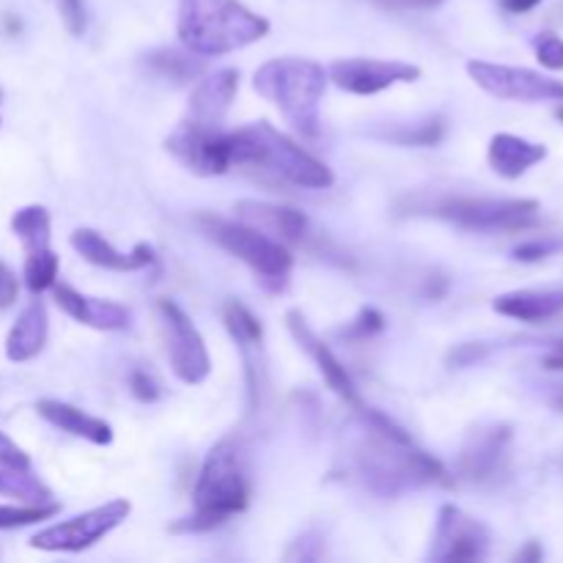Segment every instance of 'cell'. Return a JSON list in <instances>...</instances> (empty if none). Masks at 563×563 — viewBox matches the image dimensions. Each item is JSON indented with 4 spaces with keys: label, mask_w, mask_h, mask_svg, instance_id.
Segmentation results:
<instances>
[{
    "label": "cell",
    "mask_w": 563,
    "mask_h": 563,
    "mask_svg": "<svg viewBox=\"0 0 563 563\" xmlns=\"http://www.w3.org/2000/svg\"><path fill=\"white\" fill-rule=\"evenodd\" d=\"M352 467L363 487L394 498L427 484H449V473L434 456L418 449L410 434L383 412L357 410V434L352 440Z\"/></svg>",
    "instance_id": "1"
},
{
    "label": "cell",
    "mask_w": 563,
    "mask_h": 563,
    "mask_svg": "<svg viewBox=\"0 0 563 563\" xmlns=\"http://www.w3.org/2000/svg\"><path fill=\"white\" fill-rule=\"evenodd\" d=\"M251 500V471L245 449L236 438H225L203 460L192 489V515L168 528L170 533H207L247 509Z\"/></svg>",
    "instance_id": "2"
},
{
    "label": "cell",
    "mask_w": 563,
    "mask_h": 563,
    "mask_svg": "<svg viewBox=\"0 0 563 563\" xmlns=\"http://www.w3.org/2000/svg\"><path fill=\"white\" fill-rule=\"evenodd\" d=\"M176 33L181 47L209 58L262 42L269 33V20L240 0H179Z\"/></svg>",
    "instance_id": "3"
},
{
    "label": "cell",
    "mask_w": 563,
    "mask_h": 563,
    "mask_svg": "<svg viewBox=\"0 0 563 563\" xmlns=\"http://www.w3.org/2000/svg\"><path fill=\"white\" fill-rule=\"evenodd\" d=\"M229 154L231 165L236 163L245 168L264 170L286 185L306 187V190H328L335 181L333 170L322 159L308 154L267 121H256V124L229 132Z\"/></svg>",
    "instance_id": "4"
},
{
    "label": "cell",
    "mask_w": 563,
    "mask_h": 563,
    "mask_svg": "<svg viewBox=\"0 0 563 563\" xmlns=\"http://www.w3.org/2000/svg\"><path fill=\"white\" fill-rule=\"evenodd\" d=\"M253 88L280 110L300 135H319V104L328 88V71L311 58H273L258 66Z\"/></svg>",
    "instance_id": "5"
},
{
    "label": "cell",
    "mask_w": 563,
    "mask_h": 563,
    "mask_svg": "<svg viewBox=\"0 0 563 563\" xmlns=\"http://www.w3.org/2000/svg\"><path fill=\"white\" fill-rule=\"evenodd\" d=\"M198 223H201L203 234L214 245H220L225 253L245 262L253 273L262 275V280H267V284H284L289 278L291 267H295V256H291L289 245L273 240L269 234L242 223V220L234 223V220L214 218V214H201Z\"/></svg>",
    "instance_id": "6"
},
{
    "label": "cell",
    "mask_w": 563,
    "mask_h": 563,
    "mask_svg": "<svg viewBox=\"0 0 563 563\" xmlns=\"http://www.w3.org/2000/svg\"><path fill=\"white\" fill-rule=\"evenodd\" d=\"M429 214L471 231H526L539 220L533 198H443Z\"/></svg>",
    "instance_id": "7"
},
{
    "label": "cell",
    "mask_w": 563,
    "mask_h": 563,
    "mask_svg": "<svg viewBox=\"0 0 563 563\" xmlns=\"http://www.w3.org/2000/svg\"><path fill=\"white\" fill-rule=\"evenodd\" d=\"M130 500H108L104 506H97V509L82 511L71 520L55 522V526L38 531L31 539V548L44 550V553H82V550L102 542L110 531H115L130 517Z\"/></svg>",
    "instance_id": "8"
},
{
    "label": "cell",
    "mask_w": 563,
    "mask_h": 563,
    "mask_svg": "<svg viewBox=\"0 0 563 563\" xmlns=\"http://www.w3.org/2000/svg\"><path fill=\"white\" fill-rule=\"evenodd\" d=\"M157 317L159 330H163L165 355H168L174 374L181 383L201 385L212 374V361H209L207 344H203L198 328L174 300H159Z\"/></svg>",
    "instance_id": "9"
},
{
    "label": "cell",
    "mask_w": 563,
    "mask_h": 563,
    "mask_svg": "<svg viewBox=\"0 0 563 563\" xmlns=\"http://www.w3.org/2000/svg\"><path fill=\"white\" fill-rule=\"evenodd\" d=\"M467 75L476 80L478 88L498 99H509V102H563V82L542 75V71L471 60Z\"/></svg>",
    "instance_id": "10"
},
{
    "label": "cell",
    "mask_w": 563,
    "mask_h": 563,
    "mask_svg": "<svg viewBox=\"0 0 563 563\" xmlns=\"http://www.w3.org/2000/svg\"><path fill=\"white\" fill-rule=\"evenodd\" d=\"M165 148L198 176H220L231 168L229 132L220 126H203L181 119L176 130L165 137Z\"/></svg>",
    "instance_id": "11"
},
{
    "label": "cell",
    "mask_w": 563,
    "mask_h": 563,
    "mask_svg": "<svg viewBox=\"0 0 563 563\" xmlns=\"http://www.w3.org/2000/svg\"><path fill=\"white\" fill-rule=\"evenodd\" d=\"M418 77H421V66L379 58H341L328 69V80L355 97H372L399 82H416Z\"/></svg>",
    "instance_id": "12"
},
{
    "label": "cell",
    "mask_w": 563,
    "mask_h": 563,
    "mask_svg": "<svg viewBox=\"0 0 563 563\" xmlns=\"http://www.w3.org/2000/svg\"><path fill=\"white\" fill-rule=\"evenodd\" d=\"M489 550V528L484 522L473 520L456 506L445 504L438 515V526H434L432 550L429 559L432 561H482L487 559Z\"/></svg>",
    "instance_id": "13"
},
{
    "label": "cell",
    "mask_w": 563,
    "mask_h": 563,
    "mask_svg": "<svg viewBox=\"0 0 563 563\" xmlns=\"http://www.w3.org/2000/svg\"><path fill=\"white\" fill-rule=\"evenodd\" d=\"M515 432L506 423L482 427L467 438L460 454V473L467 482L489 484L498 482L509 465V445Z\"/></svg>",
    "instance_id": "14"
},
{
    "label": "cell",
    "mask_w": 563,
    "mask_h": 563,
    "mask_svg": "<svg viewBox=\"0 0 563 563\" xmlns=\"http://www.w3.org/2000/svg\"><path fill=\"white\" fill-rule=\"evenodd\" d=\"M286 328H289V333L295 335V341L300 344V350L308 352V357H311L313 363H317L319 374L324 377V383H328V388L333 390V394H339L341 399L346 401V405L352 407V410H366V401H363L361 390L355 388V383H352L350 372H346V366H341L339 357L333 355V350H330L328 344H324L322 339H319L317 333H313L311 328H308V322L302 319L300 311H289L286 313Z\"/></svg>",
    "instance_id": "15"
},
{
    "label": "cell",
    "mask_w": 563,
    "mask_h": 563,
    "mask_svg": "<svg viewBox=\"0 0 563 563\" xmlns=\"http://www.w3.org/2000/svg\"><path fill=\"white\" fill-rule=\"evenodd\" d=\"M236 88H240V75L234 69H218L212 75L201 77L190 93L185 119L223 130V119L229 113L231 102H234Z\"/></svg>",
    "instance_id": "16"
},
{
    "label": "cell",
    "mask_w": 563,
    "mask_h": 563,
    "mask_svg": "<svg viewBox=\"0 0 563 563\" xmlns=\"http://www.w3.org/2000/svg\"><path fill=\"white\" fill-rule=\"evenodd\" d=\"M69 242L86 262L97 264V267L102 269H113V273H137V269H146L157 262L154 247L146 245V242L135 245V251L121 253L119 247L110 245V242L93 229H77Z\"/></svg>",
    "instance_id": "17"
},
{
    "label": "cell",
    "mask_w": 563,
    "mask_h": 563,
    "mask_svg": "<svg viewBox=\"0 0 563 563\" xmlns=\"http://www.w3.org/2000/svg\"><path fill=\"white\" fill-rule=\"evenodd\" d=\"M236 220L264 231V234L284 242V245L302 242V236L308 231V218L300 209L278 207V203L267 201H240L236 203Z\"/></svg>",
    "instance_id": "18"
},
{
    "label": "cell",
    "mask_w": 563,
    "mask_h": 563,
    "mask_svg": "<svg viewBox=\"0 0 563 563\" xmlns=\"http://www.w3.org/2000/svg\"><path fill=\"white\" fill-rule=\"evenodd\" d=\"M55 302H58L60 311L66 317H71L75 322L88 324V328L97 330H126L130 328V311L124 306L113 300H99V297H86L80 291H75L71 286L55 284L53 286Z\"/></svg>",
    "instance_id": "19"
},
{
    "label": "cell",
    "mask_w": 563,
    "mask_h": 563,
    "mask_svg": "<svg viewBox=\"0 0 563 563\" xmlns=\"http://www.w3.org/2000/svg\"><path fill=\"white\" fill-rule=\"evenodd\" d=\"M544 157H548V146L526 141L520 135H511V132H498L487 148L489 168L498 176H504V179H520L522 174H528Z\"/></svg>",
    "instance_id": "20"
},
{
    "label": "cell",
    "mask_w": 563,
    "mask_h": 563,
    "mask_svg": "<svg viewBox=\"0 0 563 563\" xmlns=\"http://www.w3.org/2000/svg\"><path fill=\"white\" fill-rule=\"evenodd\" d=\"M495 311L517 322L542 324L563 313V289H517L495 297Z\"/></svg>",
    "instance_id": "21"
},
{
    "label": "cell",
    "mask_w": 563,
    "mask_h": 563,
    "mask_svg": "<svg viewBox=\"0 0 563 563\" xmlns=\"http://www.w3.org/2000/svg\"><path fill=\"white\" fill-rule=\"evenodd\" d=\"M36 412L47 423H53L60 432L71 434V438L88 440L93 445H110L113 443V427L108 421L97 416H88V412L77 410V407L66 405L58 399H42L36 405Z\"/></svg>",
    "instance_id": "22"
},
{
    "label": "cell",
    "mask_w": 563,
    "mask_h": 563,
    "mask_svg": "<svg viewBox=\"0 0 563 563\" xmlns=\"http://www.w3.org/2000/svg\"><path fill=\"white\" fill-rule=\"evenodd\" d=\"M49 322H47V308L42 300H33L22 308L16 317L14 328L5 335V357L11 363H27L44 350L47 344Z\"/></svg>",
    "instance_id": "23"
},
{
    "label": "cell",
    "mask_w": 563,
    "mask_h": 563,
    "mask_svg": "<svg viewBox=\"0 0 563 563\" xmlns=\"http://www.w3.org/2000/svg\"><path fill=\"white\" fill-rule=\"evenodd\" d=\"M148 69L157 71L159 77L174 82H192L203 75L207 64H203V55L192 53V49H179V47H159L154 53L146 55Z\"/></svg>",
    "instance_id": "24"
},
{
    "label": "cell",
    "mask_w": 563,
    "mask_h": 563,
    "mask_svg": "<svg viewBox=\"0 0 563 563\" xmlns=\"http://www.w3.org/2000/svg\"><path fill=\"white\" fill-rule=\"evenodd\" d=\"M11 231H14L16 240L22 242L25 253L47 251L53 220H49L47 209L38 207V203H31V207H22L20 212H14V218H11Z\"/></svg>",
    "instance_id": "25"
},
{
    "label": "cell",
    "mask_w": 563,
    "mask_h": 563,
    "mask_svg": "<svg viewBox=\"0 0 563 563\" xmlns=\"http://www.w3.org/2000/svg\"><path fill=\"white\" fill-rule=\"evenodd\" d=\"M0 495L20 504H47L53 498L47 487L31 473V467H14L0 462Z\"/></svg>",
    "instance_id": "26"
},
{
    "label": "cell",
    "mask_w": 563,
    "mask_h": 563,
    "mask_svg": "<svg viewBox=\"0 0 563 563\" xmlns=\"http://www.w3.org/2000/svg\"><path fill=\"white\" fill-rule=\"evenodd\" d=\"M58 256L53 253V247L38 253H25V269H22V278L25 286L33 295H42V291L53 289L55 280H58Z\"/></svg>",
    "instance_id": "27"
},
{
    "label": "cell",
    "mask_w": 563,
    "mask_h": 563,
    "mask_svg": "<svg viewBox=\"0 0 563 563\" xmlns=\"http://www.w3.org/2000/svg\"><path fill=\"white\" fill-rule=\"evenodd\" d=\"M223 319H225V328L231 330L234 341H240V346H258L264 339V328L251 311H247L242 302L231 300L225 302L223 308Z\"/></svg>",
    "instance_id": "28"
},
{
    "label": "cell",
    "mask_w": 563,
    "mask_h": 563,
    "mask_svg": "<svg viewBox=\"0 0 563 563\" xmlns=\"http://www.w3.org/2000/svg\"><path fill=\"white\" fill-rule=\"evenodd\" d=\"M60 511L58 504H22V506H0V531H14V528L36 526V522L49 520Z\"/></svg>",
    "instance_id": "29"
},
{
    "label": "cell",
    "mask_w": 563,
    "mask_h": 563,
    "mask_svg": "<svg viewBox=\"0 0 563 563\" xmlns=\"http://www.w3.org/2000/svg\"><path fill=\"white\" fill-rule=\"evenodd\" d=\"M445 124L440 115H429L427 121L416 126H405V130H394L388 132L390 141L401 143V146H434V143L443 137Z\"/></svg>",
    "instance_id": "30"
},
{
    "label": "cell",
    "mask_w": 563,
    "mask_h": 563,
    "mask_svg": "<svg viewBox=\"0 0 563 563\" xmlns=\"http://www.w3.org/2000/svg\"><path fill=\"white\" fill-rule=\"evenodd\" d=\"M533 49H537V58L544 69L550 71H563V38L555 33H539L533 38Z\"/></svg>",
    "instance_id": "31"
},
{
    "label": "cell",
    "mask_w": 563,
    "mask_h": 563,
    "mask_svg": "<svg viewBox=\"0 0 563 563\" xmlns=\"http://www.w3.org/2000/svg\"><path fill=\"white\" fill-rule=\"evenodd\" d=\"M561 245L563 242L553 240V236H537V240H528V242H522V245H517L511 256L522 264H533V262H542V258L553 256Z\"/></svg>",
    "instance_id": "32"
},
{
    "label": "cell",
    "mask_w": 563,
    "mask_h": 563,
    "mask_svg": "<svg viewBox=\"0 0 563 563\" xmlns=\"http://www.w3.org/2000/svg\"><path fill=\"white\" fill-rule=\"evenodd\" d=\"M55 9H58L60 22H64V27L71 36H82L86 33L88 16L82 0H55Z\"/></svg>",
    "instance_id": "33"
},
{
    "label": "cell",
    "mask_w": 563,
    "mask_h": 563,
    "mask_svg": "<svg viewBox=\"0 0 563 563\" xmlns=\"http://www.w3.org/2000/svg\"><path fill=\"white\" fill-rule=\"evenodd\" d=\"M383 328H385L383 313H379L377 308H363V311L357 313L355 322L350 324L346 335H350V339H372V335H377Z\"/></svg>",
    "instance_id": "34"
},
{
    "label": "cell",
    "mask_w": 563,
    "mask_h": 563,
    "mask_svg": "<svg viewBox=\"0 0 563 563\" xmlns=\"http://www.w3.org/2000/svg\"><path fill=\"white\" fill-rule=\"evenodd\" d=\"M130 390L132 396H135L137 401H157L159 394H163V388H159V383L154 379V374L143 372V368H137V372H132L130 377Z\"/></svg>",
    "instance_id": "35"
},
{
    "label": "cell",
    "mask_w": 563,
    "mask_h": 563,
    "mask_svg": "<svg viewBox=\"0 0 563 563\" xmlns=\"http://www.w3.org/2000/svg\"><path fill=\"white\" fill-rule=\"evenodd\" d=\"M487 344H460L454 352L449 355V366L451 368H465L473 366V363L482 361L487 355Z\"/></svg>",
    "instance_id": "36"
},
{
    "label": "cell",
    "mask_w": 563,
    "mask_h": 563,
    "mask_svg": "<svg viewBox=\"0 0 563 563\" xmlns=\"http://www.w3.org/2000/svg\"><path fill=\"white\" fill-rule=\"evenodd\" d=\"M0 462L14 467H31V456H27L5 432H0Z\"/></svg>",
    "instance_id": "37"
},
{
    "label": "cell",
    "mask_w": 563,
    "mask_h": 563,
    "mask_svg": "<svg viewBox=\"0 0 563 563\" xmlns=\"http://www.w3.org/2000/svg\"><path fill=\"white\" fill-rule=\"evenodd\" d=\"M16 291H20V286H16L14 273L5 264H0V308H9L16 300Z\"/></svg>",
    "instance_id": "38"
},
{
    "label": "cell",
    "mask_w": 563,
    "mask_h": 563,
    "mask_svg": "<svg viewBox=\"0 0 563 563\" xmlns=\"http://www.w3.org/2000/svg\"><path fill=\"white\" fill-rule=\"evenodd\" d=\"M379 5H385V9H438L443 0H377Z\"/></svg>",
    "instance_id": "39"
},
{
    "label": "cell",
    "mask_w": 563,
    "mask_h": 563,
    "mask_svg": "<svg viewBox=\"0 0 563 563\" xmlns=\"http://www.w3.org/2000/svg\"><path fill=\"white\" fill-rule=\"evenodd\" d=\"M542 363L548 372H563V339L555 341V344L550 346V352L544 355Z\"/></svg>",
    "instance_id": "40"
},
{
    "label": "cell",
    "mask_w": 563,
    "mask_h": 563,
    "mask_svg": "<svg viewBox=\"0 0 563 563\" xmlns=\"http://www.w3.org/2000/svg\"><path fill=\"white\" fill-rule=\"evenodd\" d=\"M539 3H542V0H500V5H504L506 11H511V14H526V11L537 9Z\"/></svg>",
    "instance_id": "41"
},
{
    "label": "cell",
    "mask_w": 563,
    "mask_h": 563,
    "mask_svg": "<svg viewBox=\"0 0 563 563\" xmlns=\"http://www.w3.org/2000/svg\"><path fill=\"white\" fill-rule=\"evenodd\" d=\"M515 561H522V563H528V561H542V548H539V542H528L526 548H522L520 553L515 555Z\"/></svg>",
    "instance_id": "42"
},
{
    "label": "cell",
    "mask_w": 563,
    "mask_h": 563,
    "mask_svg": "<svg viewBox=\"0 0 563 563\" xmlns=\"http://www.w3.org/2000/svg\"><path fill=\"white\" fill-rule=\"evenodd\" d=\"M553 405H555V407H559V410L563 412V385H561V388H559V390H555V396H553Z\"/></svg>",
    "instance_id": "43"
},
{
    "label": "cell",
    "mask_w": 563,
    "mask_h": 563,
    "mask_svg": "<svg viewBox=\"0 0 563 563\" xmlns=\"http://www.w3.org/2000/svg\"><path fill=\"white\" fill-rule=\"evenodd\" d=\"M3 97H5V93H3V86H0V104H3Z\"/></svg>",
    "instance_id": "44"
},
{
    "label": "cell",
    "mask_w": 563,
    "mask_h": 563,
    "mask_svg": "<svg viewBox=\"0 0 563 563\" xmlns=\"http://www.w3.org/2000/svg\"><path fill=\"white\" fill-rule=\"evenodd\" d=\"M559 119L563 121V108H559Z\"/></svg>",
    "instance_id": "45"
},
{
    "label": "cell",
    "mask_w": 563,
    "mask_h": 563,
    "mask_svg": "<svg viewBox=\"0 0 563 563\" xmlns=\"http://www.w3.org/2000/svg\"><path fill=\"white\" fill-rule=\"evenodd\" d=\"M561 20H563V14H561Z\"/></svg>",
    "instance_id": "46"
}]
</instances>
